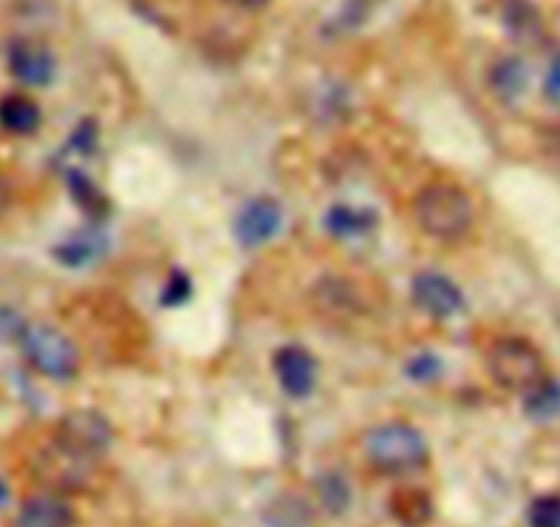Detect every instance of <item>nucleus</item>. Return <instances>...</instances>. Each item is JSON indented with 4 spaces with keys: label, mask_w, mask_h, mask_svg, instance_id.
Wrapping results in <instances>:
<instances>
[{
    "label": "nucleus",
    "mask_w": 560,
    "mask_h": 527,
    "mask_svg": "<svg viewBox=\"0 0 560 527\" xmlns=\"http://www.w3.org/2000/svg\"><path fill=\"white\" fill-rule=\"evenodd\" d=\"M316 494H319V503L327 514H343L349 503H352L349 481L336 470H327L316 478Z\"/></svg>",
    "instance_id": "obj_22"
},
{
    "label": "nucleus",
    "mask_w": 560,
    "mask_h": 527,
    "mask_svg": "<svg viewBox=\"0 0 560 527\" xmlns=\"http://www.w3.org/2000/svg\"><path fill=\"white\" fill-rule=\"evenodd\" d=\"M311 300L330 319H352V316H363L369 311L360 283L343 276L322 278L311 292Z\"/></svg>",
    "instance_id": "obj_11"
},
{
    "label": "nucleus",
    "mask_w": 560,
    "mask_h": 527,
    "mask_svg": "<svg viewBox=\"0 0 560 527\" xmlns=\"http://www.w3.org/2000/svg\"><path fill=\"white\" fill-rule=\"evenodd\" d=\"M7 67L14 80L31 89H45L56 80V52L36 39H14L7 47Z\"/></svg>",
    "instance_id": "obj_8"
},
{
    "label": "nucleus",
    "mask_w": 560,
    "mask_h": 527,
    "mask_svg": "<svg viewBox=\"0 0 560 527\" xmlns=\"http://www.w3.org/2000/svg\"><path fill=\"white\" fill-rule=\"evenodd\" d=\"M503 25L511 36L522 42H530L541 34V14L530 0H505Z\"/></svg>",
    "instance_id": "obj_21"
},
{
    "label": "nucleus",
    "mask_w": 560,
    "mask_h": 527,
    "mask_svg": "<svg viewBox=\"0 0 560 527\" xmlns=\"http://www.w3.org/2000/svg\"><path fill=\"white\" fill-rule=\"evenodd\" d=\"M522 407L530 421H552L560 415V382L544 376L541 382L522 393Z\"/></svg>",
    "instance_id": "obj_19"
},
{
    "label": "nucleus",
    "mask_w": 560,
    "mask_h": 527,
    "mask_svg": "<svg viewBox=\"0 0 560 527\" xmlns=\"http://www.w3.org/2000/svg\"><path fill=\"white\" fill-rule=\"evenodd\" d=\"M42 124V107L25 94H9L0 99V127L12 136H34Z\"/></svg>",
    "instance_id": "obj_15"
},
{
    "label": "nucleus",
    "mask_w": 560,
    "mask_h": 527,
    "mask_svg": "<svg viewBox=\"0 0 560 527\" xmlns=\"http://www.w3.org/2000/svg\"><path fill=\"white\" fill-rule=\"evenodd\" d=\"M272 371L278 385L292 399H308L311 393L316 390V382H319V363H316L308 349L298 347V343L280 347L275 352Z\"/></svg>",
    "instance_id": "obj_9"
},
{
    "label": "nucleus",
    "mask_w": 560,
    "mask_h": 527,
    "mask_svg": "<svg viewBox=\"0 0 560 527\" xmlns=\"http://www.w3.org/2000/svg\"><path fill=\"white\" fill-rule=\"evenodd\" d=\"M223 3H229V7L240 9V12H258V9L269 7L272 0H223Z\"/></svg>",
    "instance_id": "obj_28"
},
{
    "label": "nucleus",
    "mask_w": 560,
    "mask_h": 527,
    "mask_svg": "<svg viewBox=\"0 0 560 527\" xmlns=\"http://www.w3.org/2000/svg\"><path fill=\"white\" fill-rule=\"evenodd\" d=\"M107 253V236L102 234L96 225H85V229L74 231L72 236H67L63 242H58L52 247V256L58 264L69 267V270H80V267H89L91 261L102 258Z\"/></svg>",
    "instance_id": "obj_13"
},
{
    "label": "nucleus",
    "mask_w": 560,
    "mask_h": 527,
    "mask_svg": "<svg viewBox=\"0 0 560 527\" xmlns=\"http://www.w3.org/2000/svg\"><path fill=\"white\" fill-rule=\"evenodd\" d=\"M544 96L555 105H560V52L549 61L547 74H544Z\"/></svg>",
    "instance_id": "obj_27"
},
{
    "label": "nucleus",
    "mask_w": 560,
    "mask_h": 527,
    "mask_svg": "<svg viewBox=\"0 0 560 527\" xmlns=\"http://www.w3.org/2000/svg\"><path fill=\"white\" fill-rule=\"evenodd\" d=\"M74 511L58 492L31 494L18 514V527H72Z\"/></svg>",
    "instance_id": "obj_12"
},
{
    "label": "nucleus",
    "mask_w": 560,
    "mask_h": 527,
    "mask_svg": "<svg viewBox=\"0 0 560 527\" xmlns=\"http://www.w3.org/2000/svg\"><path fill=\"white\" fill-rule=\"evenodd\" d=\"M96 138H100V132H96V124L91 121V118H85V121H80L78 127H74L72 138H69V147H72L78 154H89V152H94Z\"/></svg>",
    "instance_id": "obj_26"
},
{
    "label": "nucleus",
    "mask_w": 560,
    "mask_h": 527,
    "mask_svg": "<svg viewBox=\"0 0 560 527\" xmlns=\"http://www.w3.org/2000/svg\"><path fill=\"white\" fill-rule=\"evenodd\" d=\"M264 522H267V527H314V508L305 497L287 492L267 505Z\"/></svg>",
    "instance_id": "obj_17"
},
{
    "label": "nucleus",
    "mask_w": 560,
    "mask_h": 527,
    "mask_svg": "<svg viewBox=\"0 0 560 527\" xmlns=\"http://www.w3.org/2000/svg\"><path fill=\"white\" fill-rule=\"evenodd\" d=\"M36 476L52 489V492H83L96 481V459L67 448L52 440L45 450L36 456Z\"/></svg>",
    "instance_id": "obj_5"
},
{
    "label": "nucleus",
    "mask_w": 560,
    "mask_h": 527,
    "mask_svg": "<svg viewBox=\"0 0 560 527\" xmlns=\"http://www.w3.org/2000/svg\"><path fill=\"white\" fill-rule=\"evenodd\" d=\"M415 225L432 239L456 242L470 234L476 207L465 187L454 181H429L412 198Z\"/></svg>",
    "instance_id": "obj_1"
},
{
    "label": "nucleus",
    "mask_w": 560,
    "mask_h": 527,
    "mask_svg": "<svg viewBox=\"0 0 560 527\" xmlns=\"http://www.w3.org/2000/svg\"><path fill=\"white\" fill-rule=\"evenodd\" d=\"M113 423L107 421L102 412L96 410H74L58 421L56 426V440L67 448L78 450V454L91 456L96 459L100 454H105L113 445Z\"/></svg>",
    "instance_id": "obj_6"
},
{
    "label": "nucleus",
    "mask_w": 560,
    "mask_h": 527,
    "mask_svg": "<svg viewBox=\"0 0 560 527\" xmlns=\"http://www.w3.org/2000/svg\"><path fill=\"white\" fill-rule=\"evenodd\" d=\"M363 454L374 470L398 476L423 467L429 456L427 437L412 423L387 421L376 423L363 434Z\"/></svg>",
    "instance_id": "obj_2"
},
{
    "label": "nucleus",
    "mask_w": 560,
    "mask_h": 527,
    "mask_svg": "<svg viewBox=\"0 0 560 527\" xmlns=\"http://www.w3.org/2000/svg\"><path fill=\"white\" fill-rule=\"evenodd\" d=\"M283 229V207L275 198H253L234 220V236L242 247H261Z\"/></svg>",
    "instance_id": "obj_10"
},
{
    "label": "nucleus",
    "mask_w": 560,
    "mask_h": 527,
    "mask_svg": "<svg viewBox=\"0 0 560 527\" xmlns=\"http://www.w3.org/2000/svg\"><path fill=\"white\" fill-rule=\"evenodd\" d=\"M552 154L555 157H560V124L552 129Z\"/></svg>",
    "instance_id": "obj_29"
},
{
    "label": "nucleus",
    "mask_w": 560,
    "mask_h": 527,
    "mask_svg": "<svg viewBox=\"0 0 560 527\" xmlns=\"http://www.w3.org/2000/svg\"><path fill=\"white\" fill-rule=\"evenodd\" d=\"M530 527H560V494H541L527 511Z\"/></svg>",
    "instance_id": "obj_23"
},
{
    "label": "nucleus",
    "mask_w": 560,
    "mask_h": 527,
    "mask_svg": "<svg viewBox=\"0 0 560 527\" xmlns=\"http://www.w3.org/2000/svg\"><path fill=\"white\" fill-rule=\"evenodd\" d=\"M7 497H9V489L3 487V481H0V503H7Z\"/></svg>",
    "instance_id": "obj_30"
},
{
    "label": "nucleus",
    "mask_w": 560,
    "mask_h": 527,
    "mask_svg": "<svg viewBox=\"0 0 560 527\" xmlns=\"http://www.w3.org/2000/svg\"><path fill=\"white\" fill-rule=\"evenodd\" d=\"M67 185H69V192H72L74 203L83 209V214L91 220V223L96 225L100 220L107 218V212H110V201H107L105 192H102L89 176L80 174V171H69Z\"/></svg>",
    "instance_id": "obj_20"
},
{
    "label": "nucleus",
    "mask_w": 560,
    "mask_h": 527,
    "mask_svg": "<svg viewBox=\"0 0 560 527\" xmlns=\"http://www.w3.org/2000/svg\"><path fill=\"white\" fill-rule=\"evenodd\" d=\"M487 371L500 387L514 393L530 390L544 376V358L527 338L505 336L489 347Z\"/></svg>",
    "instance_id": "obj_4"
},
{
    "label": "nucleus",
    "mask_w": 560,
    "mask_h": 527,
    "mask_svg": "<svg viewBox=\"0 0 560 527\" xmlns=\"http://www.w3.org/2000/svg\"><path fill=\"white\" fill-rule=\"evenodd\" d=\"M376 220L380 218L374 209L352 207V203H338L325 214L327 231L338 239H354V236L369 234L371 229H376Z\"/></svg>",
    "instance_id": "obj_16"
},
{
    "label": "nucleus",
    "mask_w": 560,
    "mask_h": 527,
    "mask_svg": "<svg viewBox=\"0 0 560 527\" xmlns=\"http://www.w3.org/2000/svg\"><path fill=\"white\" fill-rule=\"evenodd\" d=\"M440 371H443V360L432 352H420L415 354L407 363V376L415 382H432L438 379Z\"/></svg>",
    "instance_id": "obj_25"
},
{
    "label": "nucleus",
    "mask_w": 560,
    "mask_h": 527,
    "mask_svg": "<svg viewBox=\"0 0 560 527\" xmlns=\"http://www.w3.org/2000/svg\"><path fill=\"white\" fill-rule=\"evenodd\" d=\"M192 297V281L182 270H174L165 281L163 292H160V303L163 308H182L187 300Z\"/></svg>",
    "instance_id": "obj_24"
},
{
    "label": "nucleus",
    "mask_w": 560,
    "mask_h": 527,
    "mask_svg": "<svg viewBox=\"0 0 560 527\" xmlns=\"http://www.w3.org/2000/svg\"><path fill=\"white\" fill-rule=\"evenodd\" d=\"M390 514L404 527H427L434 516V500L418 487H401L390 497Z\"/></svg>",
    "instance_id": "obj_14"
},
{
    "label": "nucleus",
    "mask_w": 560,
    "mask_h": 527,
    "mask_svg": "<svg viewBox=\"0 0 560 527\" xmlns=\"http://www.w3.org/2000/svg\"><path fill=\"white\" fill-rule=\"evenodd\" d=\"M489 85L498 96L503 99H516V96L525 94L527 89V67L522 58L516 56H503L492 63L489 69Z\"/></svg>",
    "instance_id": "obj_18"
},
{
    "label": "nucleus",
    "mask_w": 560,
    "mask_h": 527,
    "mask_svg": "<svg viewBox=\"0 0 560 527\" xmlns=\"http://www.w3.org/2000/svg\"><path fill=\"white\" fill-rule=\"evenodd\" d=\"M23 354L42 376L56 382H69L80 371V347L63 330L52 325H25Z\"/></svg>",
    "instance_id": "obj_3"
},
{
    "label": "nucleus",
    "mask_w": 560,
    "mask_h": 527,
    "mask_svg": "<svg viewBox=\"0 0 560 527\" xmlns=\"http://www.w3.org/2000/svg\"><path fill=\"white\" fill-rule=\"evenodd\" d=\"M409 297L418 305L420 314L432 319H454L465 311V292L443 272H418L409 281Z\"/></svg>",
    "instance_id": "obj_7"
}]
</instances>
